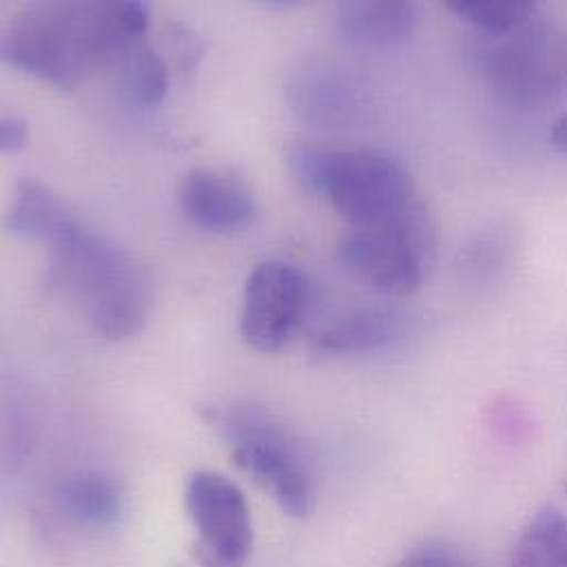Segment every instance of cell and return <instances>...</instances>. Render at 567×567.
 I'll return each instance as SVG.
<instances>
[{
    "mask_svg": "<svg viewBox=\"0 0 567 567\" xmlns=\"http://www.w3.org/2000/svg\"><path fill=\"white\" fill-rule=\"evenodd\" d=\"M151 24L144 2H40L16 16L2 35V58L51 86L71 91L115 66Z\"/></svg>",
    "mask_w": 567,
    "mask_h": 567,
    "instance_id": "cell-1",
    "label": "cell"
},
{
    "mask_svg": "<svg viewBox=\"0 0 567 567\" xmlns=\"http://www.w3.org/2000/svg\"><path fill=\"white\" fill-rule=\"evenodd\" d=\"M51 272L78 302L91 327L109 340L137 336L153 309L144 266L73 213L47 241Z\"/></svg>",
    "mask_w": 567,
    "mask_h": 567,
    "instance_id": "cell-2",
    "label": "cell"
},
{
    "mask_svg": "<svg viewBox=\"0 0 567 567\" xmlns=\"http://www.w3.org/2000/svg\"><path fill=\"white\" fill-rule=\"evenodd\" d=\"M287 166L351 230L391 221L420 202L409 171L380 151L298 144L287 153Z\"/></svg>",
    "mask_w": 567,
    "mask_h": 567,
    "instance_id": "cell-3",
    "label": "cell"
},
{
    "mask_svg": "<svg viewBox=\"0 0 567 567\" xmlns=\"http://www.w3.org/2000/svg\"><path fill=\"white\" fill-rule=\"evenodd\" d=\"M226 442L239 471L259 484L293 519L313 511L316 488L298 440L268 409L250 402H213L199 409Z\"/></svg>",
    "mask_w": 567,
    "mask_h": 567,
    "instance_id": "cell-4",
    "label": "cell"
},
{
    "mask_svg": "<svg viewBox=\"0 0 567 567\" xmlns=\"http://www.w3.org/2000/svg\"><path fill=\"white\" fill-rule=\"evenodd\" d=\"M471 69L508 106L542 111L567 95V31L535 18L504 35H477Z\"/></svg>",
    "mask_w": 567,
    "mask_h": 567,
    "instance_id": "cell-5",
    "label": "cell"
},
{
    "mask_svg": "<svg viewBox=\"0 0 567 567\" xmlns=\"http://www.w3.org/2000/svg\"><path fill=\"white\" fill-rule=\"evenodd\" d=\"M435 255L437 226L422 202L391 221L351 230L338 248L340 264L355 279L395 298L424 285Z\"/></svg>",
    "mask_w": 567,
    "mask_h": 567,
    "instance_id": "cell-6",
    "label": "cell"
},
{
    "mask_svg": "<svg viewBox=\"0 0 567 567\" xmlns=\"http://www.w3.org/2000/svg\"><path fill=\"white\" fill-rule=\"evenodd\" d=\"M184 508L195 530L193 557L202 567H244L255 550L246 493L226 475L197 471L186 480Z\"/></svg>",
    "mask_w": 567,
    "mask_h": 567,
    "instance_id": "cell-7",
    "label": "cell"
},
{
    "mask_svg": "<svg viewBox=\"0 0 567 567\" xmlns=\"http://www.w3.org/2000/svg\"><path fill=\"white\" fill-rule=\"evenodd\" d=\"M311 307V285L291 264H259L244 289L241 336L259 353H279L293 340Z\"/></svg>",
    "mask_w": 567,
    "mask_h": 567,
    "instance_id": "cell-8",
    "label": "cell"
},
{
    "mask_svg": "<svg viewBox=\"0 0 567 567\" xmlns=\"http://www.w3.org/2000/svg\"><path fill=\"white\" fill-rule=\"evenodd\" d=\"M182 215L199 230L233 235L255 217V197L248 184L221 168H195L177 186Z\"/></svg>",
    "mask_w": 567,
    "mask_h": 567,
    "instance_id": "cell-9",
    "label": "cell"
},
{
    "mask_svg": "<svg viewBox=\"0 0 567 567\" xmlns=\"http://www.w3.org/2000/svg\"><path fill=\"white\" fill-rule=\"evenodd\" d=\"M287 102L300 122L338 128L362 111V89L340 66L327 62L300 64L287 82Z\"/></svg>",
    "mask_w": 567,
    "mask_h": 567,
    "instance_id": "cell-10",
    "label": "cell"
},
{
    "mask_svg": "<svg viewBox=\"0 0 567 567\" xmlns=\"http://www.w3.org/2000/svg\"><path fill=\"white\" fill-rule=\"evenodd\" d=\"M411 320L398 307L362 305L333 322L316 338V349L329 355H362L391 349L409 336Z\"/></svg>",
    "mask_w": 567,
    "mask_h": 567,
    "instance_id": "cell-11",
    "label": "cell"
},
{
    "mask_svg": "<svg viewBox=\"0 0 567 567\" xmlns=\"http://www.w3.org/2000/svg\"><path fill=\"white\" fill-rule=\"evenodd\" d=\"M333 27L342 42L364 51L393 49L406 42L417 27L411 2H342L336 7Z\"/></svg>",
    "mask_w": 567,
    "mask_h": 567,
    "instance_id": "cell-12",
    "label": "cell"
},
{
    "mask_svg": "<svg viewBox=\"0 0 567 567\" xmlns=\"http://www.w3.org/2000/svg\"><path fill=\"white\" fill-rule=\"evenodd\" d=\"M53 506L71 524L113 528L124 519L126 495L117 480L100 471H78L55 482Z\"/></svg>",
    "mask_w": 567,
    "mask_h": 567,
    "instance_id": "cell-13",
    "label": "cell"
},
{
    "mask_svg": "<svg viewBox=\"0 0 567 567\" xmlns=\"http://www.w3.org/2000/svg\"><path fill=\"white\" fill-rule=\"evenodd\" d=\"M73 210L44 184L22 177L16 186L4 228L20 237L47 244Z\"/></svg>",
    "mask_w": 567,
    "mask_h": 567,
    "instance_id": "cell-14",
    "label": "cell"
},
{
    "mask_svg": "<svg viewBox=\"0 0 567 567\" xmlns=\"http://www.w3.org/2000/svg\"><path fill=\"white\" fill-rule=\"evenodd\" d=\"M511 567H567V517L559 508L546 506L528 522Z\"/></svg>",
    "mask_w": 567,
    "mask_h": 567,
    "instance_id": "cell-15",
    "label": "cell"
},
{
    "mask_svg": "<svg viewBox=\"0 0 567 567\" xmlns=\"http://www.w3.org/2000/svg\"><path fill=\"white\" fill-rule=\"evenodd\" d=\"M117 80L124 95L142 106L153 109L164 102L168 93V69L162 55L146 42H135L115 64Z\"/></svg>",
    "mask_w": 567,
    "mask_h": 567,
    "instance_id": "cell-16",
    "label": "cell"
},
{
    "mask_svg": "<svg viewBox=\"0 0 567 567\" xmlns=\"http://www.w3.org/2000/svg\"><path fill=\"white\" fill-rule=\"evenodd\" d=\"M446 7L457 18L473 24L480 35H504L539 18V4L526 0H451Z\"/></svg>",
    "mask_w": 567,
    "mask_h": 567,
    "instance_id": "cell-17",
    "label": "cell"
},
{
    "mask_svg": "<svg viewBox=\"0 0 567 567\" xmlns=\"http://www.w3.org/2000/svg\"><path fill=\"white\" fill-rule=\"evenodd\" d=\"M506 257L508 246L499 235H482L473 239L464 250L462 270L471 281L484 284L502 272V268L506 266Z\"/></svg>",
    "mask_w": 567,
    "mask_h": 567,
    "instance_id": "cell-18",
    "label": "cell"
},
{
    "mask_svg": "<svg viewBox=\"0 0 567 567\" xmlns=\"http://www.w3.org/2000/svg\"><path fill=\"white\" fill-rule=\"evenodd\" d=\"M393 567H477L471 564L466 557L457 555L455 550H449L444 546H424L420 550H413L402 561Z\"/></svg>",
    "mask_w": 567,
    "mask_h": 567,
    "instance_id": "cell-19",
    "label": "cell"
},
{
    "mask_svg": "<svg viewBox=\"0 0 567 567\" xmlns=\"http://www.w3.org/2000/svg\"><path fill=\"white\" fill-rule=\"evenodd\" d=\"M29 140V126L24 120L16 117V115H7L0 122V148L11 153V151H20Z\"/></svg>",
    "mask_w": 567,
    "mask_h": 567,
    "instance_id": "cell-20",
    "label": "cell"
},
{
    "mask_svg": "<svg viewBox=\"0 0 567 567\" xmlns=\"http://www.w3.org/2000/svg\"><path fill=\"white\" fill-rule=\"evenodd\" d=\"M555 148H559L561 153H567V109L559 115V120L553 126V135H550Z\"/></svg>",
    "mask_w": 567,
    "mask_h": 567,
    "instance_id": "cell-21",
    "label": "cell"
}]
</instances>
